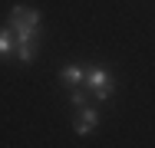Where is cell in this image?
<instances>
[{
  "instance_id": "cell-1",
  "label": "cell",
  "mask_w": 155,
  "mask_h": 148,
  "mask_svg": "<svg viewBox=\"0 0 155 148\" xmlns=\"http://www.w3.org/2000/svg\"><path fill=\"white\" fill-rule=\"evenodd\" d=\"M7 27L13 30V36H17L20 43H27V40H36L40 10H33V7H13V10H10V20H7Z\"/></svg>"
},
{
  "instance_id": "cell-2",
  "label": "cell",
  "mask_w": 155,
  "mask_h": 148,
  "mask_svg": "<svg viewBox=\"0 0 155 148\" xmlns=\"http://www.w3.org/2000/svg\"><path fill=\"white\" fill-rule=\"evenodd\" d=\"M86 82H89V89H93L96 99H109L112 92H116V79L102 69V66H93V69H86Z\"/></svg>"
},
{
  "instance_id": "cell-3",
  "label": "cell",
  "mask_w": 155,
  "mask_h": 148,
  "mask_svg": "<svg viewBox=\"0 0 155 148\" xmlns=\"http://www.w3.org/2000/svg\"><path fill=\"white\" fill-rule=\"evenodd\" d=\"M96 125H99V115H96L93 109H83V105H79V115H76V122H73V128H76L79 135H89Z\"/></svg>"
},
{
  "instance_id": "cell-4",
  "label": "cell",
  "mask_w": 155,
  "mask_h": 148,
  "mask_svg": "<svg viewBox=\"0 0 155 148\" xmlns=\"http://www.w3.org/2000/svg\"><path fill=\"white\" fill-rule=\"evenodd\" d=\"M83 79H86V72L79 66H63L60 69V82H66V86H79Z\"/></svg>"
},
{
  "instance_id": "cell-5",
  "label": "cell",
  "mask_w": 155,
  "mask_h": 148,
  "mask_svg": "<svg viewBox=\"0 0 155 148\" xmlns=\"http://www.w3.org/2000/svg\"><path fill=\"white\" fill-rule=\"evenodd\" d=\"M13 53V30L3 27L0 30V56H10Z\"/></svg>"
},
{
  "instance_id": "cell-6",
  "label": "cell",
  "mask_w": 155,
  "mask_h": 148,
  "mask_svg": "<svg viewBox=\"0 0 155 148\" xmlns=\"http://www.w3.org/2000/svg\"><path fill=\"white\" fill-rule=\"evenodd\" d=\"M17 56H20V63H33V56H36V40H27V43H20Z\"/></svg>"
},
{
  "instance_id": "cell-7",
  "label": "cell",
  "mask_w": 155,
  "mask_h": 148,
  "mask_svg": "<svg viewBox=\"0 0 155 148\" xmlns=\"http://www.w3.org/2000/svg\"><path fill=\"white\" fill-rule=\"evenodd\" d=\"M69 99H73V105H86V92L79 86H73V95H69Z\"/></svg>"
}]
</instances>
